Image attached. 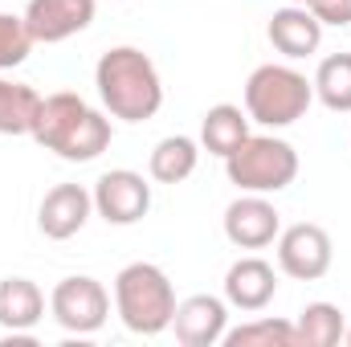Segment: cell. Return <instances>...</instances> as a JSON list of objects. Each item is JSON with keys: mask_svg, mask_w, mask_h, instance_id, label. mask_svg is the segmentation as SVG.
Returning a JSON list of instances; mask_svg holds the SVG:
<instances>
[{"mask_svg": "<svg viewBox=\"0 0 351 347\" xmlns=\"http://www.w3.org/2000/svg\"><path fill=\"white\" fill-rule=\"evenodd\" d=\"M45 152L70 160V164H90L110 147V119L102 110H94L82 94L74 90H58L49 98H41L33 131H29Z\"/></svg>", "mask_w": 351, "mask_h": 347, "instance_id": "obj_1", "label": "cell"}, {"mask_svg": "<svg viewBox=\"0 0 351 347\" xmlns=\"http://www.w3.org/2000/svg\"><path fill=\"white\" fill-rule=\"evenodd\" d=\"M94 86L110 119L123 123H147L164 106V82L156 62L135 45H114L94 66Z\"/></svg>", "mask_w": 351, "mask_h": 347, "instance_id": "obj_2", "label": "cell"}, {"mask_svg": "<svg viewBox=\"0 0 351 347\" xmlns=\"http://www.w3.org/2000/svg\"><path fill=\"white\" fill-rule=\"evenodd\" d=\"M114 311L135 335H164L176 315L172 278L152 261H131L114 278Z\"/></svg>", "mask_w": 351, "mask_h": 347, "instance_id": "obj_3", "label": "cell"}, {"mask_svg": "<svg viewBox=\"0 0 351 347\" xmlns=\"http://www.w3.org/2000/svg\"><path fill=\"white\" fill-rule=\"evenodd\" d=\"M315 102V82L294 66H258L245 82V115L269 131L294 127Z\"/></svg>", "mask_w": 351, "mask_h": 347, "instance_id": "obj_4", "label": "cell"}, {"mask_svg": "<svg viewBox=\"0 0 351 347\" xmlns=\"http://www.w3.org/2000/svg\"><path fill=\"white\" fill-rule=\"evenodd\" d=\"M225 172H229V184H237L241 192L269 196L294 184L298 152L278 135H250L233 156H225Z\"/></svg>", "mask_w": 351, "mask_h": 347, "instance_id": "obj_5", "label": "cell"}, {"mask_svg": "<svg viewBox=\"0 0 351 347\" xmlns=\"http://www.w3.org/2000/svg\"><path fill=\"white\" fill-rule=\"evenodd\" d=\"M49 315L58 319V327H66L74 335H94L110 319V294L90 274L62 278L53 286V294H49Z\"/></svg>", "mask_w": 351, "mask_h": 347, "instance_id": "obj_6", "label": "cell"}, {"mask_svg": "<svg viewBox=\"0 0 351 347\" xmlns=\"http://www.w3.org/2000/svg\"><path fill=\"white\" fill-rule=\"evenodd\" d=\"M331 261H335V246H331V233L323 225L298 221V225L278 233V270L286 278L319 282L331 270Z\"/></svg>", "mask_w": 351, "mask_h": 347, "instance_id": "obj_7", "label": "cell"}, {"mask_svg": "<svg viewBox=\"0 0 351 347\" xmlns=\"http://www.w3.org/2000/svg\"><path fill=\"white\" fill-rule=\"evenodd\" d=\"M94 213L106 221V225H135L147 217L152 208V184L131 168H110V172L98 176L94 184Z\"/></svg>", "mask_w": 351, "mask_h": 347, "instance_id": "obj_8", "label": "cell"}, {"mask_svg": "<svg viewBox=\"0 0 351 347\" xmlns=\"http://www.w3.org/2000/svg\"><path fill=\"white\" fill-rule=\"evenodd\" d=\"M282 233V213L265 200L262 192H245L225 208V237L237 250H265Z\"/></svg>", "mask_w": 351, "mask_h": 347, "instance_id": "obj_9", "label": "cell"}, {"mask_svg": "<svg viewBox=\"0 0 351 347\" xmlns=\"http://www.w3.org/2000/svg\"><path fill=\"white\" fill-rule=\"evenodd\" d=\"M172 331L180 347H217L229 331V302L217 294H192L176 302Z\"/></svg>", "mask_w": 351, "mask_h": 347, "instance_id": "obj_10", "label": "cell"}, {"mask_svg": "<svg viewBox=\"0 0 351 347\" xmlns=\"http://www.w3.org/2000/svg\"><path fill=\"white\" fill-rule=\"evenodd\" d=\"M94 12H98L94 0H29L25 25L37 45H58V41H70L74 33L90 29Z\"/></svg>", "mask_w": 351, "mask_h": 347, "instance_id": "obj_11", "label": "cell"}, {"mask_svg": "<svg viewBox=\"0 0 351 347\" xmlns=\"http://www.w3.org/2000/svg\"><path fill=\"white\" fill-rule=\"evenodd\" d=\"M94 213V196H90L82 184H53L45 196H41V208H37V229L49 237V241H70L74 233H82Z\"/></svg>", "mask_w": 351, "mask_h": 347, "instance_id": "obj_12", "label": "cell"}, {"mask_svg": "<svg viewBox=\"0 0 351 347\" xmlns=\"http://www.w3.org/2000/svg\"><path fill=\"white\" fill-rule=\"evenodd\" d=\"M265 37H269V45H274L282 58L298 62V58H311V53L323 45V21H319L306 4H286V8H278V12L269 16Z\"/></svg>", "mask_w": 351, "mask_h": 347, "instance_id": "obj_13", "label": "cell"}, {"mask_svg": "<svg viewBox=\"0 0 351 347\" xmlns=\"http://www.w3.org/2000/svg\"><path fill=\"white\" fill-rule=\"evenodd\" d=\"M278 294V274L265 258H241L229 265L225 274V302L245 311V315H258L274 302Z\"/></svg>", "mask_w": 351, "mask_h": 347, "instance_id": "obj_14", "label": "cell"}, {"mask_svg": "<svg viewBox=\"0 0 351 347\" xmlns=\"http://www.w3.org/2000/svg\"><path fill=\"white\" fill-rule=\"evenodd\" d=\"M45 319V294L33 278H0V327L8 335L33 331Z\"/></svg>", "mask_w": 351, "mask_h": 347, "instance_id": "obj_15", "label": "cell"}, {"mask_svg": "<svg viewBox=\"0 0 351 347\" xmlns=\"http://www.w3.org/2000/svg\"><path fill=\"white\" fill-rule=\"evenodd\" d=\"M250 139V115L241 110V106H233V102H217V106H208L204 110V119H200V147L208 152V156H233L241 143Z\"/></svg>", "mask_w": 351, "mask_h": 347, "instance_id": "obj_16", "label": "cell"}, {"mask_svg": "<svg viewBox=\"0 0 351 347\" xmlns=\"http://www.w3.org/2000/svg\"><path fill=\"white\" fill-rule=\"evenodd\" d=\"M200 164V143L188 139V135H168L156 143L152 160H147V172L156 184H184L188 176L196 172Z\"/></svg>", "mask_w": 351, "mask_h": 347, "instance_id": "obj_17", "label": "cell"}, {"mask_svg": "<svg viewBox=\"0 0 351 347\" xmlns=\"http://www.w3.org/2000/svg\"><path fill=\"white\" fill-rule=\"evenodd\" d=\"M343 335H348V323L335 302H306L294 319L298 347H335Z\"/></svg>", "mask_w": 351, "mask_h": 347, "instance_id": "obj_18", "label": "cell"}, {"mask_svg": "<svg viewBox=\"0 0 351 347\" xmlns=\"http://www.w3.org/2000/svg\"><path fill=\"white\" fill-rule=\"evenodd\" d=\"M41 94L25 82H12L0 74V135H29L37 119Z\"/></svg>", "mask_w": 351, "mask_h": 347, "instance_id": "obj_19", "label": "cell"}, {"mask_svg": "<svg viewBox=\"0 0 351 347\" xmlns=\"http://www.w3.org/2000/svg\"><path fill=\"white\" fill-rule=\"evenodd\" d=\"M315 98L335 110V115H351V53H331L319 62L315 70Z\"/></svg>", "mask_w": 351, "mask_h": 347, "instance_id": "obj_20", "label": "cell"}, {"mask_svg": "<svg viewBox=\"0 0 351 347\" xmlns=\"http://www.w3.org/2000/svg\"><path fill=\"white\" fill-rule=\"evenodd\" d=\"M221 344L225 347H298V339H294V323L265 315V319H254V323H241V327L225 331Z\"/></svg>", "mask_w": 351, "mask_h": 347, "instance_id": "obj_21", "label": "cell"}, {"mask_svg": "<svg viewBox=\"0 0 351 347\" xmlns=\"http://www.w3.org/2000/svg\"><path fill=\"white\" fill-rule=\"evenodd\" d=\"M33 45H37V41H33V33H29L25 16L0 12V74L16 70V66L29 58V49H33Z\"/></svg>", "mask_w": 351, "mask_h": 347, "instance_id": "obj_22", "label": "cell"}, {"mask_svg": "<svg viewBox=\"0 0 351 347\" xmlns=\"http://www.w3.org/2000/svg\"><path fill=\"white\" fill-rule=\"evenodd\" d=\"M311 12L323 21V29H327V25H331V29L351 25V0H319V4H311Z\"/></svg>", "mask_w": 351, "mask_h": 347, "instance_id": "obj_23", "label": "cell"}, {"mask_svg": "<svg viewBox=\"0 0 351 347\" xmlns=\"http://www.w3.org/2000/svg\"><path fill=\"white\" fill-rule=\"evenodd\" d=\"M286 4H306V8H311V4H319V0H286Z\"/></svg>", "mask_w": 351, "mask_h": 347, "instance_id": "obj_24", "label": "cell"}, {"mask_svg": "<svg viewBox=\"0 0 351 347\" xmlns=\"http://www.w3.org/2000/svg\"><path fill=\"white\" fill-rule=\"evenodd\" d=\"M343 339H348V344H351V327H348V335H343Z\"/></svg>", "mask_w": 351, "mask_h": 347, "instance_id": "obj_25", "label": "cell"}]
</instances>
